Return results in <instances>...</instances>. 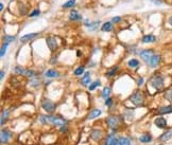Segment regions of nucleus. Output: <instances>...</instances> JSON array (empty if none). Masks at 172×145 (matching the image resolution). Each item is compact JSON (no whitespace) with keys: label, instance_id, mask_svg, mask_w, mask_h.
<instances>
[{"label":"nucleus","instance_id":"obj_1","mask_svg":"<svg viewBox=\"0 0 172 145\" xmlns=\"http://www.w3.org/2000/svg\"><path fill=\"white\" fill-rule=\"evenodd\" d=\"M40 121L44 124H52L54 126H63L67 123V121L58 117H53V115H40Z\"/></svg>","mask_w":172,"mask_h":145},{"label":"nucleus","instance_id":"obj_2","mask_svg":"<svg viewBox=\"0 0 172 145\" xmlns=\"http://www.w3.org/2000/svg\"><path fill=\"white\" fill-rule=\"evenodd\" d=\"M150 85L153 87L154 89L156 90H162L164 88V77L160 74H155L151 77L150 80Z\"/></svg>","mask_w":172,"mask_h":145},{"label":"nucleus","instance_id":"obj_3","mask_svg":"<svg viewBox=\"0 0 172 145\" xmlns=\"http://www.w3.org/2000/svg\"><path fill=\"white\" fill-rule=\"evenodd\" d=\"M130 100L137 107H141V106L144 105V93L140 92V91H135L132 96H130Z\"/></svg>","mask_w":172,"mask_h":145},{"label":"nucleus","instance_id":"obj_4","mask_svg":"<svg viewBox=\"0 0 172 145\" xmlns=\"http://www.w3.org/2000/svg\"><path fill=\"white\" fill-rule=\"evenodd\" d=\"M119 122H120V118L116 117V115H110L106 119V123L110 126V128L113 130H116V128L119 125Z\"/></svg>","mask_w":172,"mask_h":145},{"label":"nucleus","instance_id":"obj_5","mask_svg":"<svg viewBox=\"0 0 172 145\" xmlns=\"http://www.w3.org/2000/svg\"><path fill=\"white\" fill-rule=\"evenodd\" d=\"M42 107L44 108V110H46L48 113H53L55 110V104L52 103L50 100H44L42 102Z\"/></svg>","mask_w":172,"mask_h":145},{"label":"nucleus","instance_id":"obj_6","mask_svg":"<svg viewBox=\"0 0 172 145\" xmlns=\"http://www.w3.org/2000/svg\"><path fill=\"white\" fill-rule=\"evenodd\" d=\"M14 71H15V73L19 74V75H24V76H27V77H34V75H35L34 71L28 70V69L26 68H21V67H16L14 69Z\"/></svg>","mask_w":172,"mask_h":145},{"label":"nucleus","instance_id":"obj_7","mask_svg":"<svg viewBox=\"0 0 172 145\" xmlns=\"http://www.w3.org/2000/svg\"><path fill=\"white\" fill-rule=\"evenodd\" d=\"M153 55H154L153 50H144V51L140 52V57H141L146 63L150 62L151 57H152Z\"/></svg>","mask_w":172,"mask_h":145},{"label":"nucleus","instance_id":"obj_8","mask_svg":"<svg viewBox=\"0 0 172 145\" xmlns=\"http://www.w3.org/2000/svg\"><path fill=\"white\" fill-rule=\"evenodd\" d=\"M47 46L51 51H55L56 48H58V41H56L55 37H48L46 39Z\"/></svg>","mask_w":172,"mask_h":145},{"label":"nucleus","instance_id":"obj_9","mask_svg":"<svg viewBox=\"0 0 172 145\" xmlns=\"http://www.w3.org/2000/svg\"><path fill=\"white\" fill-rule=\"evenodd\" d=\"M160 55H158V54H154V55L151 57L150 62L148 63V64H149L150 67L154 68V67H156V66L160 64Z\"/></svg>","mask_w":172,"mask_h":145},{"label":"nucleus","instance_id":"obj_10","mask_svg":"<svg viewBox=\"0 0 172 145\" xmlns=\"http://www.w3.org/2000/svg\"><path fill=\"white\" fill-rule=\"evenodd\" d=\"M154 123H155V125H156L158 128H166L167 127V121H166V119H164L163 117H160V118H157V119H155Z\"/></svg>","mask_w":172,"mask_h":145},{"label":"nucleus","instance_id":"obj_11","mask_svg":"<svg viewBox=\"0 0 172 145\" xmlns=\"http://www.w3.org/2000/svg\"><path fill=\"white\" fill-rule=\"evenodd\" d=\"M90 137H92V140H95V141H100V140L103 138V133H102L101 130H92V133H90Z\"/></svg>","mask_w":172,"mask_h":145},{"label":"nucleus","instance_id":"obj_12","mask_svg":"<svg viewBox=\"0 0 172 145\" xmlns=\"http://www.w3.org/2000/svg\"><path fill=\"white\" fill-rule=\"evenodd\" d=\"M12 137V133H10L9 130H2L1 131V136H0V138H1V143H6L8 141L10 140V138Z\"/></svg>","mask_w":172,"mask_h":145},{"label":"nucleus","instance_id":"obj_13","mask_svg":"<svg viewBox=\"0 0 172 145\" xmlns=\"http://www.w3.org/2000/svg\"><path fill=\"white\" fill-rule=\"evenodd\" d=\"M37 36V33H31V34H26L24 35V36H21V38H20V41H21L22 43H28L29 40L33 39L34 37Z\"/></svg>","mask_w":172,"mask_h":145},{"label":"nucleus","instance_id":"obj_14","mask_svg":"<svg viewBox=\"0 0 172 145\" xmlns=\"http://www.w3.org/2000/svg\"><path fill=\"white\" fill-rule=\"evenodd\" d=\"M157 112L160 114H167V113H171L172 112V105L169 106H164V107H160Z\"/></svg>","mask_w":172,"mask_h":145},{"label":"nucleus","instance_id":"obj_15","mask_svg":"<svg viewBox=\"0 0 172 145\" xmlns=\"http://www.w3.org/2000/svg\"><path fill=\"white\" fill-rule=\"evenodd\" d=\"M118 140L119 139H117L115 136L111 135V136L107 137V139L105 141V145H116L117 143H118Z\"/></svg>","mask_w":172,"mask_h":145},{"label":"nucleus","instance_id":"obj_16","mask_svg":"<svg viewBox=\"0 0 172 145\" xmlns=\"http://www.w3.org/2000/svg\"><path fill=\"white\" fill-rule=\"evenodd\" d=\"M156 40V37L154 36V35L150 34V35H144L142 37V43H154Z\"/></svg>","mask_w":172,"mask_h":145},{"label":"nucleus","instance_id":"obj_17","mask_svg":"<svg viewBox=\"0 0 172 145\" xmlns=\"http://www.w3.org/2000/svg\"><path fill=\"white\" fill-rule=\"evenodd\" d=\"M45 75L46 77H49V78H53V77H58L60 75L58 72H56L55 70H52V69H50V70H47L45 72Z\"/></svg>","mask_w":172,"mask_h":145},{"label":"nucleus","instance_id":"obj_18","mask_svg":"<svg viewBox=\"0 0 172 145\" xmlns=\"http://www.w3.org/2000/svg\"><path fill=\"white\" fill-rule=\"evenodd\" d=\"M89 83H90V73H89V72H86L85 75L82 77L81 84H82V86H87Z\"/></svg>","mask_w":172,"mask_h":145},{"label":"nucleus","instance_id":"obj_19","mask_svg":"<svg viewBox=\"0 0 172 145\" xmlns=\"http://www.w3.org/2000/svg\"><path fill=\"white\" fill-rule=\"evenodd\" d=\"M171 137H172V130H170V131H167V133H163V135L160 137V140L163 141V142H165V141H168L169 139H171Z\"/></svg>","mask_w":172,"mask_h":145},{"label":"nucleus","instance_id":"obj_20","mask_svg":"<svg viewBox=\"0 0 172 145\" xmlns=\"http://www.w3.org/2000/svg\"><path fill=\"white\" fill-rule=\"evenodd\" d=\"M101 113H102L101 110H99V109H94V110L90 112V114L88 115V119H89V120H92V119H95V118L99 117V115H100Z\"/></svg>","mask_w":172,"mask_h":145},{"label":"nucleus","instance_id":"obj_21","mask_svg":"<svg viewBox=\"0 0 172 145\" xmlns=\"http://www.w3.org/2000/svg\"><path fill=\"white\" fill-rule=\"evenodd\" d=\"M101 30L103 32H110L113 30V23L112 22H105L104 25H102Z\"/></svg>","mask_w":172,"mask_h":145},{"label":"nucleus","instance_id":"obj_22","mask_svg":"<svg viewBox=\"0 0 172 145\" xmlns=\"http://www.w3.org/2000/svg\"><path fill=\"white\" fill-rule=\"evenodd\" d=\"M139 141L141 143H149L152 141V137H151V135H142L139 138Z\"/></svg>","mask_w":172,"mask_h":145},{"label":"nucleus","instance_id":"obj_23","mask_svg":"<svg viewBox=\"0 0 172 145\" xmlns=\"http://www.w3.org/2000/svg\"><path fill=\"white\" fill-rule=\"evenodd\" d=\"M70 19L71 20H80V19H82V16L79 14V13L77 12V11H71L70 13Z\"/></svg>","mask_w":172,"mask_h":145},{"label":"nucleus","instance_id":"obj_24","mask_svg":"<svg viewBox=\"0 0 172 145\" xmlns=\"http://www.w3.org/2000/svg\"><path fill=\"white\" fill-rule=\"evenodd\" d=\"M16 39V37L15 36H10V35H6V36L3 37V43H13L14 40Z\"/></svg>","mask_w":172,"mask_h":145},{"label":"nucleus","instance_id":"obj_25","mask_svg":"<svg viewBox=\"0 0 172 145\" xmlns=\"http://www.w3.org/2000/svg\"><path fill=\"white\" fill-rule=\"evenodd\" d=\"M128 65H129V67H131V68H136V67H138L139 66V62L137 60V59L133 58V59H131V60H129Z\"/></svg>","mask_w":172,"mask_h":145},{"label":"nucleus","instance_id":"obj_26","mask_svg":"<svg viewBox=\"0 0 172 145\" xmlns=\"http://www.w3.org/2000/svg\"><path fill=\"white\" fill-rule=\"evenodd\" d=\"M118 142H119L120 145H131V141H130V139H128V138H124V137H122V138H119Z\"/></svg>","mask_w":172,"mask_h":145},{"label":"nucleus","instance_id":"obj_27","mask_svg":"<svg viewBox=\"0 0 172 145\" xmlns=\"http://www.w3.org/2000/svg\"><path fill=\"white\" fill-rule=\"evenodd\" d=\"M110 93H111V88L110 87H105L104 89H103V91H102V98L103 99H107L108 96H110Z\"/></svg>","mask_w":172,"mask_h":145},{"label":"nucleus","instance_id":"obj_28","mask_svg":"<svg viewBox=\"0 0 172 145\" xmlns=\"http://www.w3.org/2000/svg\"><path fill=\"white\" fill-rule=\"evenodd\" d=\"M74 4H76V0H68L67 2L63 4V8L64 9H69V8H72Z\"/></svg>","mask_w":172,"mask_h":145},{"label":"nucleus","instance_id":"obj_29","mask_svg":"<svg viewBox=\"0 0 172 145\" xmlns=\"http://www.w3.org/2000/svg\"><path fill=\"white\" fill-rule=\"evenodd\" d=\"M8 115H9V111L8 110H3L2 112H1V125H3L4 124V120H6V118H8Z\"/></svg>","mask_w":172,"mask_h":145},{"label":"nucleus","instance_id":"obj_30","mask_svg":"<svg viewBox=\"0 0 172 145\" xmlns=\"http://www.w3.org/2000/svg\"><path fill=\"white\" fill-rule=\"evenodd\" d=\"M100 84H101V82H100V80H96V82H94L92 84H90V86H89V90H90V91L95 90L97 87L100 86Z\"/></svg>","mask_w":172,"mask_h":145},{"label":"nucleus","instance_id":"obj_31","mask_svg":"<svg viewBox=\"0 0 172 145\" xmlns=\"http://www.w3.org/2000/svg\"><path fill=\"white\" fill-rule=\"evenodd\" d=\"M165 98H166L168 101L172 102V89L166 90V92H165Z\"/></svg>","mask_w":172,"mask_h":145},{"label":"nucleus","instance_id":"obj_32","mask_svg":"<svg viewBox=\"0 0 172 145\" xmlns=\"http://www.w3.org/2000/svg\"><path fill=\"white\" fill-rule=\"evenodd\" d=\"M100 25V21H95L92 22V25H90V27H88V30L89 31H94V30H96V29L98 28V25Z\"/></svg>","mask_w":172,"mask_h":145},{"label":"nucleus","instance_id":"obj_33","mask_svg":"<svg viewBox=\"0 0 172 145\" xmlns=\"http://www.w3.org/2000/svg\"><path fill=\"white\" fill-rule=\"evenodd\" d=\"M84 72V67H79L74 70V75H81Z\"/></svg>","mask_w":172,"mask_h":145},{"label":"nucleus","instance_id":"obj_34","mask_svg":"<svg viewBox=\"0 0 172 145\" xmlns=\"http://www.w3.org/2000/svg\"><path fill=\"white\" fill-rule=\"evenodd\" d=\"M6 48H8V43H3L2 47H1V52H0V55H1V57L4 55V53H6Z\"/></svg>","mask_w":172,"mask_h":145},{"label":"nucleus","instance_id":"obj_35","mask_svg":"<svg viewBox=\"0 0 172 145\" xmlns=\"http://www.w3.org/2000/svg\"><path fill=\"white\" fill-rule=\"evenodd\" d=\"M117 70H118V67H114V68L112 69L111 71H108L107 73H106V75H107V76H113V75L115 74V72H116Z\"/></svg>","mask_w":172,"mask_h":145},{"label":"nucleus","instance_id":"obj_36","mask_svg":"<svg viewBox=\"0 0 172 145\" xmlns=\"http://www.w3.org/2000/svg\"><path fill=\"white\" fill-rule=\"evenodd\" d=\"M40 11L38 10H35V11H33V12L30 14V17H34V16H36V15H40Z\"/></svg>","mask_w":172,"mask_h":145},{"label":"nucleus","instance_id":"obj_37","mask_svg":"<svg viewBox=\"0 0 172 145\" xmlns=\"http://www.w3.org/2000/svg\"><path fill=\"white\" fill-rule=\"evenodd\" d=\"M112 104H113V99H106V101H105V105L106 106H111Z\"/></svg>","mask_w":172,"mask_h":145},{"label":"nucleus","instance_id":"obj_38","mask_svg":"<svg viewBox=\"0 0 172 145\" xmlns=\"http://www.w3.org/2000/svg\"><path fill=\"white\" fill-rule=\"evenodd\" d=\"M151 2L155 3V4H157V5H160V4H162V0H151Z\"/></svg>","mask_w":172,"mask_h":145},{"label":"nucleus","instance_id":"obj_39","mask_svg":"<svg viewBox=\"0 0 172 145\" xmlns=\"http://www.w3.org/2000/svg\"><path fill=\"white\" fill-rule=\"evenodd\" d=\"M142 84H144V78L141 77V78H139V80H138V82H137V85H138V86H141Z\"/></svg>","mask_w":172,"mask_h":145},{"label":"nucleus","instance_id":"obj_40","mask_svg":"<svg viewBox=\"0 0 172 145\" xmlns=\"http://www.w3.org/2000/svg\"><path fill=\"white\" fill-rule=\"evenodd\" d=\"M120 17H118V16H117V17H114V18H113V22H119L120 21Z\"/></svg>","mask_w":172,"mask_h":145},{"label":"nucleus","instance_id":"obj_41","mask_svg":"<svg viewBox=\"0 0 172 145\" xmlns=\"http://www.w3.org/2000/svg\"><path fill=\"white\" fill-rule=\"evenodd\" d=\"M0 75H1V76H0V78L2 80L3 77H4V71H1V74H0Z\"/></svg>","mask_w":172,"mask_h":145},{"label":"nucleus","instance_id":"obj_42","mask_svg":"<svg viewBox=\"0 0 172 145\" xmlns=\"http://www.w3.org/2000/svg\"><path fill=\"white\" fill-rule=\"evenodd\" d=\"M169 23L172 25V16H171V17H170V18H169Z\"/></svg>","mask_w":172,"mask_h":145},{"label":"nucleus","instance_id":"obj_43","mask_svg":"<svg viewBox=\"0 0 172 145\" xmlns=\"http://www.w3.org/2000/svg\"><path fill=\"white\" fill-rule=\"evenodd\" d=\"M0 10H1V11H2V10H3V4H2V3L0 4Z\"/></svg>","mask_w":172,"mask_h":145},{"label":"nucleus","instance_id":"obj_44","mask_svg":"<svg viewBox=\"0 0 172 145\" xmlns=\"http://www.w3.org/2000/svg\"><path fill=\"white\" fill-rule=\"evenodd\" d=\"M116 145H120V144H119V142H118V143H117V144H116Z\"/></svg>","mask_w":172,"mask_h":145},{"label":"nucleus","instance_id":"obj_45","mask_svg":"<svg viewBox=\"0 0 172 145\" xmlns=\"http://www.w3.org/2000/svg\"><path fill=\"white\" fill-rule=\"evenodd\" d=\"M160 145H162V144H160Z\"/></svg>","mask_w":172,"mask_h":145}]
</instances>
